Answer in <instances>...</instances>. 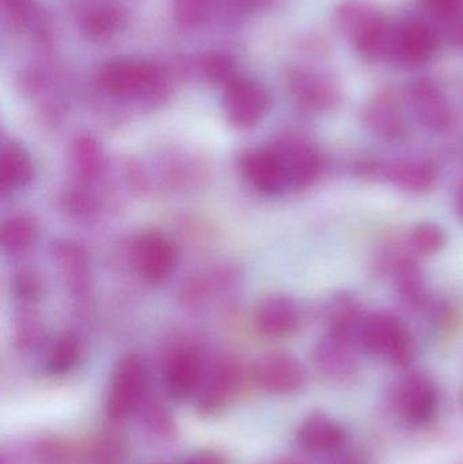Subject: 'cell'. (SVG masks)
Returning a JSON list of instances; mask_svg holds the SVG:
<instances>
[{
  "label": "cell",
  "instance_id": "1",
  "mask_svg": "<svg viewBox=\"0 0 463 464\" xmlns=\"http://www.w3.org/2000/svg\"><path fill=\"white\" fill-rule=\"evenodd\" d=\"M356 343L370 356L382 357L397 368L415 362L418 345L410 330L393 314L386 311L363 316Z\"/></svg>",
  "mask_w": 463,
  "mask_h": 464
},
{
  "label": "cell",
  "instance_id": "2",
  "mask_svg": "<svg viewBox=\"0 0 463 464\" xmlns=\"http://www.w3.org/2000/svg\"><path fill=\"white\" fill-rule=\"evenodd\" d=\"M98 82L113 97L143 101L150 105L163 102L169 92L162 71L144 63H109L101 70Z\"/></svg>",
  "mask_w": 463,
  "mask_h": 464
},
{
  "label": "cell",
  "instance_id": "3",
  "mask_svg": "<svg viewBox=\"0 0 463 464\" xmlns=\"http://www.w3.org/2000/svg\"><path fill=\"white\" fill-rule=\"evenodd\" d=\"M149 389V367L138 353L122 357L117 364L109 387L106 414L113 422L127 420L146 401Z\"/></svg>",
  "mask_w": 463,
  "mask_h": 464
},
{
  "label": "cell",
  "instance_id": "4",
  "mask_svg": "<svg viewBox=\"0 0 463 464\" xmlns=\"http://www.w3.org/2000/svg\"><path fill=\"white\" fill-rule=\"evenodd\" d=\"M285 174L288 190H304L320 179L323 160L309 138L298 132L282 133L271 143Z\"/></svg>",
  "mask_w": 463,
  "mask_h": 464
},
{
  "label": "cell",
  "instance_id": "5",
  "mask_svg": "<svg viewBox=\"0 0 463 464\" xmlns=\"http://www.w3.org/2000/svg\"><path fill=\"white\" fill-rule=\"evenodd\" d=\"M404 100L415 121L429 132L440 135L453 127V106L434 79L418 78L410 82L405 89Z\"/></svg>",
  "mask_w": 463,
  "mask_h": 464
},
{
  "label": "cell",
  "instance_id": "6",
  "mask_svg": "<svg viewBox=\"0 0 463 464\" xmlns=\"http://www.w3.org/2000/svg\"><path fill=\"white\" fill-rule=\"evenodd\" d=\"M393 403L399 416L410 427L429 424L439 408V389L431 376L410 372L397 383Z\"/></svg>",
  "mask_w": 463,
  "mask_h": 464
},
{
  "label": "cell",
  "instance_id": "7",
  "mask_svg": "<svg viewBox=\"0 0 463 464\" xmlns=\"http://www.w3.org/2000/svg\"><path fill=\"white\" fill-rule=\"evenodd\" d=\"M132 261L146 283L162 284L176 272L178 248L163 232L144 231L133 240Z\"/></svg>",
  "mask_w": 463,
  "mask_h": 464
},
{
  "label": "cell",
  "instance_id": "8",
  "mask_svg": "<svg viewBox=\"0 0 463 464\" xmlns=\"http://www.w3.org/2000/svg\"><path fill=\"white\" fill-rule=\"evenodd\" d=\"M437 30L423 19H407L394 27L391 60L405 68L429 64L439 51Z\"/></svg>",
  "mask_w": 463,
  "mask_h": 464
},
{
  "label": "cell",
  "instance_id": "9",
  "mask_svg": "<svg viewBox=\"0 0 463 464\" xmlns=\"http://www.w3.org/2000/svg\"><path fill=\"white\" fill-rule=\"evenodd\" d=\"M359 173L363 177H377L412 195H423L437 185L439 169L432 160L424 158L382 163L366 160L359 163Z\"/></svg>",
  "mask_w": 463,
  "mask_h": 464
},
{
  "label": "cell",
  "instance_id": "10",
  "mask_svg": "<svg viewBox=\"0 0 463 464\" xmlns=\"http://www.w3.org/2000/svg\"><path fill=\"white\" fill-rule=\"evenodd\" d=\"M288 90L296 105L310 113H328L342 103V84L321 71H293L288 76Z\"/></svg>",
  "mask_w": 463,
  "mask_h": 464
},
{
  "label": "cell",
  "instance_id": "11",
  "mask_svg": "<svg viewBox=\"0 0 463 464\" xmlns=\"http://www.w3.org/2000/svg\"><path fill=\"white\" fill-rule=\"evenodd\" d=\"M253 381L268 394L291 395L306 384V371L298 359L287 352L264 354L253 365Z\"/></svg>",
  "mask_w": 463,
  "mask_h": 464
},
{
  "label": "cell",
  "instance_id": "12",
  "mask_svg": "<svg viewBox=\"0 0 463 464\" xmlns=\"http://www.w3.org/2000/svg\"><path fill=\"white\" fill-rule=\"evenodd\" d=\"M404 94L385 89L377 92L363 109L364 125L388 143H401L408 136Z\"/></svg>",
  "mask_w": 463,
  "mask_h": 464
},
{
  "label": "cell",
  "instance_id": "13",
  "mask_svg": "<svg viewBox=\"0 0 463 464\" xmlns=\"http://www.w3.org/2000/svg\"><path fill=\"white\" fill-rule=\"evenodd\" d=\"M268 92L249 79L234 78L225 87L223 109L234 127L249 130L256 127L268 111Z\"/></svg>",
  "mask_w": 463,
  "mask_h": 464
},
{
  "label": "cell",
  "instance_id": "14",
  "mask_svg": "<svg viewBox=\"0 0 463 464\" xmlns=\"http://www.w3.org/2000/svg\"><path fill=\"white\" fill-rule=\"evenodd\" d=\"M238 166L247 184L260 195L279 196L288 190L282 166L271 144L245 150L239 155Z\"/></svg>",
  "mask_w": 463,
  "mask_h": 464
},
{
  "label": "cell",
  "instance_id": "15",
  "mask_svg": "<svg viewBox=\"0 0 463 464\" xmlns=\"http://www.w3.org/2000/svg\"><path fill=\"white\" fill-rule=\"evenodd\" d=\"M313 362L323 378L336 383L352 382L361 370L353 341L331 333L318 341L313 351Z\"/></svg>",
  "mask_w": 463,
  "mask_h": 464
},
{
  "label": "cell",
  "instance_id": "16",
  "mask_svg": "<svg viewBox=\"0 0 463 464\" xmlns=\"http://www.w3.org/2000/svg\"><path fill=\"white\" fill-rule=\"evenodd\" d=\"M203 359L198 352L179 348L169 356L163 371L165 389L174 400H187L200 392L206 378Z\"/></svg>",
  "mask_w": 463,
  "mask_h": 464
},
{
  "label": "cell",
  "instance_id": "17",
  "mask_svg": "<svg viewBox=\"0 0 463 464\" xmlns=\"http://www.w3.org/2000/svg\"><path fill=\"white\" fill-rule=\"evenodd\" d=\"M255 324L265 337L282 340L298 330L301 311L293 297L283 294L269 295L256 307Z\"/></svg>",
  "mask_w": 463,
  "mask_h": 464
},
{
  "label": "cell",
  "instance_id": "18",
  "mask_svg": "<svg viewBox=\"0 0 463 464\" xmlns=\"http://www.w3.org/2000/svg\"><path fill=\"white\" fill-rule=\"evenodd\" d=\"M241 383V371L231 360L215 362L206 373L198 394V409L206 414L222 411L236 395Z\"/></svg>",
  "mask_w": 463,
  "mask_h": 464
},
{
  "label": "cell",
  "instance_id": "19",
  "mask_svg": "<svg viewBox=\"0 0 463 464\" xmlns=\"http://www.w3.org/2000/svg\"><path fill=\"white\" fill-rule=\"evenodd\" d=\"M52 259L65 285L76 297H86L92 286V264L78 243L59 240L52 246Z\"/></svg>",
  "mask_w": 463,
  "mask_h": 464
},
{
  "label": "cell",
  "instance_id": "20",
  "mask_svg": "<svg viewBox=\"0 0 463 464\" xmlns=\"http://www.w3.org/2000/svg\"><path fill=\"white\" fill-rule=\"evenodd\" d=\"M298 443L312 454H332L347 443L344 427L332 417L314 413L307 417L298 430Z\"/></svg>",
  "mask_w": 463,
  "mask_h": 464
},
{
  "label": "cell",
  "instance_id": "21",
  "mask_svg": "<svg viewBox=\"0 0 463 464\" xmlns=\"http://www.w3.org/2000/svg\"><path fill=\"white\" fill-rule=\"evenodd\" d=\"M34 177V163L26 150L14 141L0 149V195L8 196L24 189Z\"/></svg>",
  "mask_w": 463,
  "mask_h": 464
},
{
  "label": "cell",
  "instance_id": "22",
  "mask_svg": "<svg viewBox=\"0 0 463 464\" xmlns=\"http://www.w3.org/2000/svg\"><path fill=\"white\" fill-rule=\"evenodd\" d=\"M70 165L73 176L83 184L102 176L106 155L101 141L90 133L76 136L70 147Z\"/></svg>",
  "mask_w": 463,
  "mask_h": 464
},
{
  "label": "cell",
  "instance_id": "23",
  "mask_svg": "<svg viewBox=\"0 0 463 464\" xmlns=\"http://www.w3.org/2000/svg\"><path fill=\"white\" fill-rule=\"evenodd\" d=\"M396 24L389 21L385 14H381L369 26L364 27L351 43L362 59L370 63L391 60Z\"/></svg>",
  "mask_w": 463,
  "mask_h": 464
},
{
  "label": "cell",
  "instance_id": "24",
  "mask_svg": "<svg viewBox=\"0 0 463 464\" xmlns=\"http://www.w3.org/2000/svg\"><path fill=\"white\" fill-rule=\"evenodd\" d=\"M234 283V275L230 270H217V272L198 275L182 286V304L190 310L204 307L215 296L227 291Z\"/></svg>",
  "mask_w": 463,
  "mask_h": 464
},
{
  "label": "cell",
  "instance_id": "25",
  "mask_svg": "<svg viewBox=\"0 0 463 464\" xmlns=\"http://www.w3.org/2000/svg\"><path fill=\"white\" fill-rule=\"evenodd\" d=\"M391 267L400 299L410 307H420L426 300V284L418 262L413 256H399Z\"/></svg>",
  "mask_w": 463,
  "mask_h": 464
},
{
  "label": "cell",
  "instance_id": "26",
  "mask_svg": "<svg viewBox=\"0 0 463 464\" xmlns=\"http://www.w3.org/2000/svg\"><path fill=\"white\" fill-rule=\"evenodd\" d=\"M383 14L371 0H342L334 7V27L337 32L352 41L364 27Z\"/></svg>",
  "mask_w": 463,
  "mask_h": 464
},
{
  "label": "cell",
  "instance_id": "27",
  "mask_svg": "<svg viewBox=\"0 0 463 464\" xmlns=\"http://www.w3.org/2000/svg\"><path fill=\"white\" fill-rule=\"evenodd\" d=\"M38 232H40V226L32 215H11L3 222L2 231H0L3 251L8 256L24 253L34 245Z\"/></svg>",
  "mask_w": 463,
  "mask_h": 464
},
{
  "label": "cell",
  "instance_id": "28",
  "mask_svg": "<svg viewBox=\"0 0 463 464\" xmlns=\"http://www.w3.org/2000/svg\"><path fill=\"white\" fill-rule=\"evenodd\" d=\"M83 356V343L75 333L59 335L46 354L45 368L51 375L60 376L72 371Z\"/></svg>",
  "mask_w": 463,
  "mask_h": 464
},
{
  "label": "cell",
  "instance_id": "29",
  "mask_svg": "<svg viewBox=\"0 0 463 464\" xmlns=\"http://www.w3.org/2000/svg\"><path fill=\"white\" fill-rule=\"evenodd\" d=\"M363 321L361 307L350 296L336 297L328 310V333L337 337L356 341L359 326Z\"/></svg>",
  "mask_w": 463,
  "mask_h": 464
},
{
  "label": "cell",
  "instance_id": "30",
  "mask_svg": "<svg viewBox=\"0 0 463 464\" xmlns=\"http://www.w3.org/2000/svg\"><path fill=\"white\" fill-rule=\"evenodd\" d=\"M445 232L435 223H420L410 231L408 246L416 256H434L445 245Z\"/></svg>",
  "mask_w": 463,
  "mask_h": 464
},
{
  "label": "cell",
  "instance_id": "31",
  "mask_svg": "<svg viewBox=\"0 0 463 464\" xmlns=\"http://www.w3.org/2000/svg\"><path fill=\"white\" fill-rule=\"evenodd\" d=\"M63 207L75 219H92L100 211V198L84 187H73L65 190Z\"/></svg>",
  "mask_w": 463,
  "mask_h": 464
},
{
  "label": "cell",
  "instance_id": "32",
  "mask_svg": "<svg viewBox=\"0 0 463 464\" xmlns=\"http://www.w3.org/2000/svg\"><path fill=\"white\" fill-rule=\"evenodd\" d=\"M143 411V421L147 430L159 438H168L173 435L174 422L165 406L158 401H144L140 406Z\"/></svg>",
  "mask_w": 463,
  "mask_h": 464
},
{
  "label": "cell",
  "instance_id": "33",
  "mask_svg": "<svg viewBox=\"0 0 463 464\" xmlns=\"http://www.w3.org/2000/svg\"><path fill=\"white\" fill-rule=\"evenodd\" d=\"M215 0H176L174 14L185 26L203 24L214 10Z\"/></svg>",
  "mask_w": 463,
  "mask_h": 464
},
{
  "label": "cell",
  "instance_id": "34",
  "mask_svg": "<svg viewBox=\"0 0 463 464\" xmlns=\"http://www.w3.org/2000/svg\"><path fill=\"white\" fill-rule=\"evenodd\" d=\"M120 21H121V16L114 8H98L97 11L87 16L86 29L89 30L90 34L95 35V37H103V35L114 32L119 27Z\"/></svg>",
  "mask_w": 463,
  "mask_h": 464
},
{
  "label": "cell",
  "instance_id": "35",
  "mask_svg": "<svg viewBox=\"0 0 463 464\" xmlns=\"http://www.w3.org/2000/svg\"><path fill=\"white\" fill-rule=\"evenodd\" d=\"M43 338V329L34 316H22L16 326V343L24 351H32L40 345Z\"/></svg>",
  "mask_w": 463,
  "mask_h": 464
},
{
  "label": "cell",
  "instance_id": "36",
  "mask_svg": "<svg viewBox=\"0 0 463 464\" xmlns=\"http://www.w3.org/2000/svg\"><path fill=\"white\" fill-rule=\"evenodd\" d=\"M14 294L24 304H32L41 295V281L34 272L24 270L14 281Z\"/></svg>",
  "mask_w": 463,
  "mask_h": 464
},
{
  "label": "cell",
  "instance_id": "37",
  "mask_svg": "<svg viewBox=\"0 0 463 464\" xmlns=\"http://www.w3.org/2000/svg\"><path fill=\"white\" fill-rule=\"evenodd\" d=\"M203 72L211 82L227 84L236 78L234 65L225 56H208L203 62Z\"/></svg>",
  "mask_w": 463,
  "mask_h": 464
},
{
  "label": "cell",
  "instance_id": "38",
  "mask_svg": "<svg viewBox=\"0 0 463 464\" xmlns=\"http://www.w3.org/2000/svg\"><path fill=\"white\" fill-rule=\"evenodd\" d=\"M420 3L429 15L446 24L463 15V0H420Z\"/></svg>",
  "mask_w": 463,
  "mask_h": 464
},
{
  "label": "cell",
  "instance_id": "39",
  "mask_svg": "<svg viewBox=\"0 0 463 464\" xmlns=\"http://www.w3.org/2000/svg\"><path fill=\"white\" fill-rule=\"evenodd\" d=\"M446 37L454 48L463 52V15L446 24Z\"/></svg>",
  "mask_w": 463,
  "mask_h": 464
},
{
  "label": "cell",
  "instance_id": "40",
  "mask_svg": "<svg viewBox=\"0 0 463 464\" xmlns=\"http://www.w3.org/2000/svg\"><path fill=\"white\" fill-rule=\"evenodd\" d=\"M184 464H225L220 455L215 452H200V454L193 455Z\"/></svg>",
  "mask_w": 463,
  "mask_h": 464
},
{
  "label": "cell",
  "instance_id": "41",
  "mask_svg": "<svg viewBox=\"0 0 463 464\" xmlns=\"http://www.w3.org/2000/svg\"><path fill=\"white\" fill-rule=\"evenodd\" d=\"M454 204H456L457 217L463 222V179L459 187L457 188L456 203Z\"/></svg>",
  "mask_w": 463,
  "mask_h": 464
},
{
  "label": "cell",
  "instance_id": "42",
  "mask_svg": "<svg viewBox=\"0 0 463 464\" xmlns=\"http://www.w3.org/2000/svg\"><path fill=\"white\" fill-rule=\"evenodd\" d=\"M274 464H307L304 460L296 459V458H283V459L277 460Z\"/></svg>",
  "mask_w": 463,
  "mask_h": 464
},
{
  "label": "cell",
  "instance_id": "43",
  "mask_svg": "<svg viewBox=\"0 0 463 464\" xmlns=\"http://www.w3.org/2000/svg\"><path fill=\"white\" fill-rule=\"evenodd\" d=\"M334 464H361V463L356 462V460H353V459H344V460H340V462H337Z\"/></svg>",
  "mask_w": 463,
  "mask_h": 464
}]
</instances>
